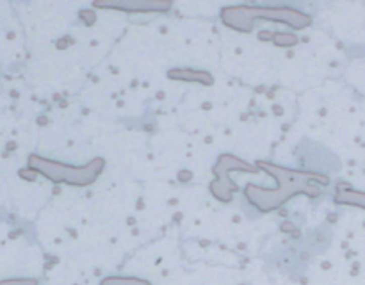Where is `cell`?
I'll return each mask as SVG.
<instances>
[{"instance_id":"obj_4","label":"cell","mask_w":365,"mask_h":285,"mask_svg":"<svg viewBox=\"0 0 365 285\" xmlns=\"http://www.w3.org/2000/svg\"><path fill=\"white\" fill-rule=\"evenodd\" d=\"M232 171H239V173H260L258 166H253L248 164L246 161H241V159L234 157V155H221L219 161L216 162L214 166V175H216V180L211 184V193L216 200L219 202H232L234 195L237 191H241L237 184H235L230 175Z\"/></svg>"},{"instance_id":"obj_5","label":"cell","mask_w":365,"mask_h":285,"mask_svg":"<svg viewBox=\"0 0 365 285\" xmlns=\"http://www.w3.org/2000/svg\"><path fill=\"white\" fill-rule=\"evenodd\" d=\"M94 8L118 9L127 13H164L171 8V4L155 0H127V2H94Z\"/></svg>"},{"instance_id":"obj_3","label":"cell","mask_w":365,"mask_h":285,"mask_svg":"<svg viewBox=\"0 0 365 285\" xmlns=\"http://www.w3.org/2000/svg\"><path fill=\"white\" fill-rule=\"evenodd\" d=\"M106 161L102 157H94L86 166H70L63 162L50 161V159L39 157V155H30L29 168L39 175L46 176L48 180L56 184H68L75 187H86L96 180L102 173Z\"/></svg>"},{"instance_id":"obj_1","label":"cell","mask_w":365,"mask_h":285,"mask_svg":"<svg viewBox=\"0 0 365 285\" xmlns=\"http://www.w3.org/2000/svg\"><path fill=\"white\" fill-rule=\"evenodd\" d=\"M258 169H264L269 176L275 178L273 187H264L256 184H246L244 196L260 212H273L283 203L292 200L297 195H306L308 198H317L328 185L330 178L317 171H303V169L283 168L271 162H256Z\"/></svg>"},{"instance_id":"obj_6","label":"cell","mask_w":365,"mask_h":285,"mask_svg":"<svg viewBox=\"0 0 365 285\" xmlns=\"http://www.w3.org/2000/svg\"><path fill=\"white\" fill-rule=\"evenodd\" d=\"M335 202L342 203V205H354V207L365 209V193L354 191V189L349 187V184H339Z\"/></svg>"},{"instance_id":"obj_7","label":"cell","mask_w":365,"mask_h":285,"mask_svg":"<svg viewBox=\"0 0 365 285\" xmlns=\"http://www.w3.org/2000/svg\"><path fill=\"white\" fill-rule=\"evenodd\" d=\"M171 79H184V80H200L203 86H208V84L214 82L211 75H208L207 71H191V70H184V73H178V70H173L170 73Z\"/></svg>"},{"instance_id":"obj_9","label":"cell","mask_w":365,"mask_h":285,"mask_svg":"<svg viewBox=\"0 0 365 285\" xmlns=\"http://www.w3.org/2000/svg\"><path fill=\"white\" fill-rule=\"evenodd\" d=\"M0 285H38L34 278H9V280H0Z\"/></svg>"},{"instance_id":"obj_2","label":"cell","mask_w":365,"mask_h":285,"mask_svg":"<svg viewBox=\"0 0 365 285\" xmlns=\"http://www.w3.org/2000/svg\"><path fill=\"white\" fill-rule=\"evenodd\" d=\"M221 20L226 27L239 32H249L256 22L285 23L292 29H306L312 23L308 15L292 8H246V6L225 8L221 11Z\"/></svg>"},{"instance_id":"obj_8","label":"cell","mask_w":365,"mask_h":285,"mask_svg":"<svg viewBox=\"0 0 365 285\" xmlns=\"http://www.w3.org/2000/svg\"><path fill=\"white\" fill-rule=\"evenodd\" d=\"M100 285H151V283L146 280H141V278L109 276V278H103V280L100 281Z\"/></svg>"}]
</instances>
